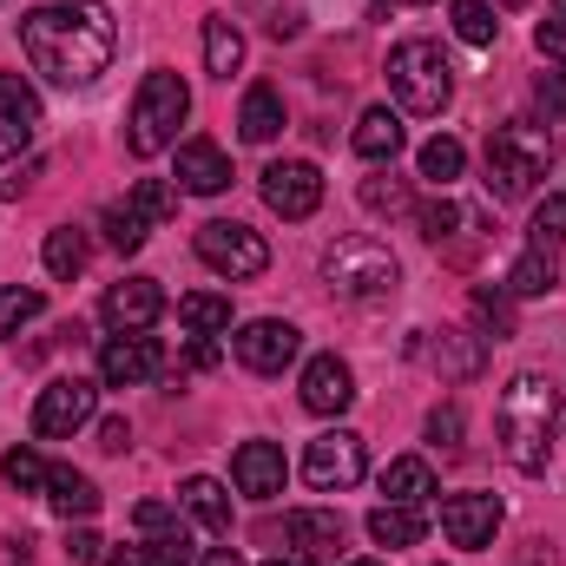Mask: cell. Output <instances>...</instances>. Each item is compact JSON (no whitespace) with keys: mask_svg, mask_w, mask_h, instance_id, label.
I'll list each match as a JSON object with an SVG mask.
<instances>
[{"mask_svg":"<svg viewBox=\"0 0 566 566\" xmlns=\"http://www.w3.org/2000/svg\"><path fill=\"white\" fill-rule=\"evenodd\" d=\"M20 46H27V60H33L40 80L80 93V86H93L113 66L119 20H113L106 0H46V7H33L20 20Z\"/></svg>","mask_w":566,"mask_h":566,"instance_id":"cell-1","label":"cell"},{"mask_svg":"<svg viewBox=\"0 0 566 566\" xmlns=\"http://www.w3.org/2000/svg\"><path fill=\"white\" fill-rule=\"evenodd\" d=\"M554 428H560V389L541 376V369H514L501 402H494V434H501V454L521 468V474H541L554 461Z\"/></svg>","mask_w":566,"mask_h":566,"instance_id":"cell-2","label":"cell"},{"mask_svg":"<svg viewBox=\"0 0 566 566\" xmlns=\"http://www.w3.org/2000/svg\"><path fill=\"white\" fill-rule=\"evenodd\" d=\"M554 171V133L534 119H507L488 139V191L494 198H527L541 178Z\"/></svg>","mask_w":566,"mask_h":566,"instance_id":"cell-3","label":"cell"},{"mask_svg":"<svg viewBox=\"0 0 566 566\" xmlns=\"http://www.w3.org/2000/svg\"><path fill=\"white\" fill-rule=\"evenodd\" d=\"M389 93H396V106L416 113V119L448 113V99H454V66H448L441 40H402V46L389 53Z\"/></svg>","mask_w":566,"mask_h":566,"instance_id":"cell-4","label":"cell"},{"mask_svg":"<svg viewBox=\"0 0 566 566\" xmlns=\"http://www.w3.org/2000/svg\"><path fill=\"white\" fill-rule=\"evenodd\" d=\"M316 271H323V283H329L336 296H349V303L396 296V283H402L396 251H389V244H376V238H336V244L316 258Z\"/></svg>","mask_w":566,"mask_h":566,"instance_id":"cell-5","label":"cell"},{"mask_svg":"<svg viewBox=\"0 0 566 566\" xmlns=\"http://www.w3.org/2000/svg\"><path fill=\"white\" fill-rule=\"evenodd\" d=\"M191 119V86L178 80V73H145L139 80V99H133V158H158V151H171L178 145V126Z\"/></svg>","mask_w":566,"mask_h":566,"instance_id":"cell-6","label":"cell"},{"mask_svg":"<svg viewBox=\"0 0 566 566\" xmlns=\"http://www.w3.org/2000/svg\"><path fill=\"white\" fill-rule=\"evenodd\" d=\"M198 258L218 271V277H231V283H251V277H264L271 271V244L251 231V224H238V218H211V224H198Z\"/></svg>","mask_w":566,"mask_h":566,"instance_id":"cell-7","label":"cell"},{"mask_svg":"<svg viewBox=\"0 0 566 566\" xmlns=\"http://www.w3.org/2000/svg\"><path fill=\"white\" fill-rule=\"evenodd\" d=\"M363 474H369V448H363V434H349V428L316 434L310 454H303V481H310L316 494H343V488H356Z\"/></svg>","mask_w":566,"mask_h":566,"instance_id":"cell-8","label":"cell"},{"mask_svg":"<svg viewBox=\"0 0 566 566\" xmlns=\"http://www.w3.org/2000/svg\"><path fill=\"white\" fill-rule=\"evenodd\" d=\"M93 416H99V389L86 376H53L40 389V402H33V434L40 441H66V434H80Z\"/></svg>","mask_w":566,"mask_h":566,"instance_id":"cell-9","label":"cell"},{"mask_svg":"<svg viewBox=\"0 0 566 566\" xmlns=\"http://www.w3.org/2000/svg\"><path fill=\"white\" fill-rule=\"evenodd\" d=\"M264 205L277 211L283 224L316 218V205H323V171H316L310 158H277V165H264Z\"/></svg>","mask_w":566,"mask_h":566,"instance_id":"cell-10","label":"cell"},{"mask_svg":"<svg viewBox=\"0 0 566 566\" xmlns=\"http://www.w3.org/2000/svg\"><path fill=\"white\" fill-rule=\"evenodd\" d=\"M231 349H238V363H244L251 376H283V369L296 363V349H303V329L283 323V316H258V323H244V329L231 336Z\"/></svg>","mask_w":566,"mask_h":566,"instance_id":"cell-11","label":"cell"},{"mask_svg":"<svg viewBox=\"0 0 566 566\" xmlns=\"http://www.w3.org/2000/svg\"><path fill=\"white\" fill-rule=\"evenodd\" d=\"M441 534H448V547H461V554L494 547V534H501V501H494V494H448V501H441Z\"/></svg>","mask_w":566,"mask_h":566,"instance_id":"cell-12","label":"cell"},{"mask_svg":"<svg viewBox=\"0 0 566 566\" xmlns=\"http://www.w3.org/2000/svg\"><path fill=\"white\" fill-rule=\"evenodd\" d=\"M165 369V349L151 343V336H106L99 343V382L106 389H139V382H151Z\"/></svg>","mask_w":566,"mask_h":566,"instance_id":"cell-13","label":"cell"},{"mask_svg":"<svg viewBox=\"0 0 566 566\" xmlns=\"http://www.w3.org/2000/svg\"><path fill=\"white\" fill-rule=\"evenodd\" d=\"M296 396H303V409H310V416H343V409L356 402V376H349V363H343V356H310V363H303Z\"/></svg>","mask_w":566,"mask_h":566,"instance_id":"cell-14","label":"cell"},{"mask_svg":"<svg viewBox=\"0 0 566 566\" xmlns=\"http://www.w3.org/2000/svg\"><path fill=\"white\" fill-rule=\"evenodd\" d=\"M99 316H106L119 336H139V329H151V323L165 316V290H158V277H126V283L106 290Z\"/></svg>","mask_w":566,"mask_h":566,"instance_id":"cell-15","label":"cell"},{"mask_svg":"<svg viewBox=\"0 0 566 566\" xmlns=\"http://www.w3.org/2000/svg\"><path fill=\"white\" fill-rule=\"evenodd\" d=\"M283 541L296 547V560H303V566H336V547H343V514H329V507H296V514L283 521Z\"/></svg>","mask_w":566,"mask_h":566,"instance_id":"cell-16","label":"cell"},{"mask_svg":"<svg viewBox=\"0 0 566 566\" xmlns=\"http://www.w3.org/2000/svg\"><path fill=\"white\" fill-rule=\"evenodd\" d=\"M231 481H238V494H251V501H277L283 481H290V461H283L277 441H244V448L231 454Z\"/></svg>","mask_w":566,"mask_h":566,"instance_id":"cell-17","label":"cell"},{"mask_svg":"<svg viewBox=\"0 0 566 566\" xmlns=\"http://www.w3.org/2000/svg\"><path fill=\"white\" fill-rule=\"evenodd\" d=\"M231 185V158L218 151L211 139H185L178 145V191H191V198H218Z\"/></svg>","mask_w":566,"mask_h":566,"instance_id":"cell-18","label":"cell"},{"mask_svg":"<svg viewBox=\"0 0 566 566\" xmlns=\"http://www.w3.org/2000/svg\"><path fill=\"white\" fill-rule=\"evenodd\" d=\"M178 507L205 527V534H231V494H224V481H211V474H191L185 488H178Z\"/></svg>","mask_w":566,"mask_h":566,"instance_id":"cell-19","label":"cell"},{"mask_svg":"<svg viewBox=\"0 0 566 566\" xmlns=\"http://www.w3.org/2000/svg\"><path fill=\"white\" fill-rule=\"evenodd\" d=\"M46 507H53L60 521H93V514H99V488H93L80 468H53V474H46Z\"/></svg>","mask_w":566,"mask_h":566,"instance_id":"cell-20","label":"cell"},{"mask_svg":"<svg viewBox=\"0 0 566 566\" xmlns=\"http://www.w3.org/2000/svg\"><path fill=\"white\" fill-rule=\"evenodd\" d=\"M422 534H428L422 507H409V501H382V507H369V541H376V547H416Z\"/></svg>","mask_w":566,"mask_h":566,"instance_id":"cell-21","label":"cell"},{"mask_svg":"<svg viewBox=\"0 0 566 566\" xmlns=\"http://www.w3.org/2000/svg\"><path fill=\"white\" fill-rule=\"evenodd\" d=\"M428 356H434V369L448 376V382H468V376H481V336H468V329H434V343H428Z\"/></svg>","mask_w":566,"mask_h":566,"instance_id":"cell-22","label":"cell"},{"mask_svg":"<svg viewBox=\"0 0 566 566\" xmlns=\"http://www.w3.org/2000/svg\"><path fill=\"white\" fill-rule=\"evenodd\" d=\"M349 145L369 158V165H389L396 151H402V119L389 113V106H369L363 119H356V133H349Z\"/></svg>","mask_w":566,"mask_h":566,"instance_id":"cell-23","label":"cell"},{"mask_svg":"<svg viewBox=\"0 0 566 566\" xmlns=\"http://www.w3.org/2000/svg\"><path fill=\"white\" fill-rule=\"evenodd\" d=\"M238 66H244V33H238L231 13H211L205 20V73L211 80H231Z\"/></svg>","mask_w":566,"mask_h":566,"instance_id":"cell-24","label":"cell"},{"mask_svg":"<svg viewBox=\"0 0 566 566\" xmlns=\"http://www.w3.org/2000/svg\"><path fill=\"white\" fill-rule=\"evenodd\" d=\"M238 133L251 145H271L283 133V93L277 86H251L244 93V106H238Z\"/></svg>","mask_w":566,"mask_h":566,"instance_id":"cell-25","label":"cell"},{"mask_svg":"<svg viewBox=\"0 0 566 566\" xmlns=\"http://www.w3.org/2000/svg\"><path fill=\"white\" fill-rule=\"evenodd\" d=\"M376 481H382V494H389V501H409V507H422L428 494H434V468H428L422 454H396Z\"/></svg>","mask_w":566,"mask_h":566,"instance_id":"cell-26","label":"cell"},{"mask_svg":"<svg viewBox=\"0 0 566 566\" xmlns=\"http://www.w3.org/2000/svg\"><path fill=\"white\" fill-rule=\"evenodd\" d=\"M40 258H46V271H53L60 283H73L80 271H86L93 244H86V231H80V224H53V231H46V251H40Z\"/></svg>","mask_w":566,"mask_h":566,"instance_id":"cell-27","label":"cell"},{"mask_svg":"<svg viewBox=\"0 0 566 566\" xmlns=\"http://www.w3.org/2000/svg\"><path fill=\"white\" fill-rule=\"evenodd\" d=\"M554 283H560V258L527 244V251L514 258V271H507V296H514V303H521V296H547Z\"/></svg>","mask_w":566,"mask_h":566,"instance_id":"cell-28","label":"cell"},{"mask_svg":"<svg viewBox=\"0 0 566 566\" xmlns=\"http://www.w3.org/2000/svg\"><path fill=\"white\" fill-rule=\"evenodd\" d=\"M178 323H185L191 336H224V329H231V296L191 290V296H178Z\"/></svg>","mask_w":566,"mask_h":566,"instance_id":"cell-29","label":"cell"},{"mask_svg":"<svg viewBox=\"0 0 566 566\" xmlns=\"http://www.w3.org/2000/svg\"><path fill=\"white\" fill-rule=\"evenodd\" d=\"M468 310H474V323H481L494 343H507V336H514V296H507V283H501V290H488V283H481V290L468 296Z\"/></svg>","mask_w":566,"mask_h":566,"instance_id":"cell-30","label":"cell"},{"mask_svg":"<svg viewBox=\"0 0 566 566\" xmlns=\"http://www.w3.org/2000/svg\"><path fill=\"white\" fill-rule=\"evenodd\" d=\"M527 244H534V251H554V258H560V244H566V191H547V198L534 205Z\"/></svg>","mask_w":566,"mask_h":566,"instance_id":"cell-31","label":"cell"},{"mask_svg":"<svg viewBox=\"0 0 566 566\" xmlns=\"http://www.w3.org/2000/svg\"><path fill=\"white\" fill-rule=\"evenodd\" d=\"M461 165H468V151H461V139H448V133H441V139H428L422 158H416V171H422L428 185H441V191L461 178Z\"/></svg>","mask_w":566,"mask_h":566,"instance_id":"cell-32","label":"cell"},{"mask_svg":"<svg viewBox=\"0 0 566 566\" xmlns=\"http://www.w3.org/2000/svg\"><path fill=\"white\" fill-rule=\"evenodd\" d=\"M448 20H454V40H468V46H494V33H501V20H494L488 0H454Z\"/></svg>","mask_w":566,"mask_h":566,"instance_id":"cell-33","label":"cell"},{"mask_svg":"<svg viewBox=\"0 0 566 566\" xmlns=\"http://www.w3.org/2000/svg\"><path fill=\"white\" fill-rule=\"evenodd\" d=\"M145 560H151V566H198V541H191V527H185V521L158 527V534H151V547H145Z\"/></svg>","mask_w":566,"mask_h":566,"instance_id":"cell-34","label":"cell"},{"mask_svg":"<svg viewBox=\"0 0 566 566\" xmlns=\"http://www.w3.org/2000/svg\"><path fill=\"white\" fill-rule=\"evenodd\" d=\"M0 474H7V488H13V494H46V474H53V468H46L33 448H7Z\"/></svg>","mask_w":566,"mask_h":566,"instance_id":"cell-35","label":"cell"},{"mask_svg":"<svg viewBox=\"0 0 566 566\" xmlns=\"http://www.w3.org/2000/svg\"><path fill=\"white\" fill-rule=\"evenodd\" d=\"M46 310V296L40 290H20V283H0V336H20L33 316Z\"/></svg>","mask_w":566,"mask_h":566,"instance_id":"cell-36","label":"cell"},{"mask_svg":"<svg viewBox=\"0 0 566 566\" xmlns=\"http://www.w3.org/2000/svg\"><path fill=\"white\" fill-rule=\"evenodd\" d=\"M133 211H139L145 224H165V218H178V191L165 185V178H139L133 185V198H126Z\"/></svg>","mask_w":566,"mask_h":566,"instance_id":"cell-37","label":"cell"},{"mask_svg":"<svg viewBox=\"0 0 566 566\" xmlns=\"http://www.w3.org/2000/svg\"><path fill=\"white\" fill-rule=\"evenodd\" d=\"M99 224H106V244H113V251H139L145 231H151L133 205H106V218H99Z\"/></svg>","mask_w":566,"mask_h":566,"instance_id":"cell-38","label":"cell"},{"mask_svg":"<svg viewBox=\"0 0 566 566\" xmlns=\"http://www.w3.org/2000/svg\"><path fill=\"white\" fill-rule=\"evenodd\" d=\"M363 205H369V211H389V218H402V211H416V205H409V185H402V178H389V171H376V178H363Z\"/></svg>","mask_w":566,"mask_h":566,"instance_id":"cell-39","label":"cell"},{"mask_svg":"<svg viewBox=\"0 0 566 566\" xmlns=\"http://www.w3.org/2000/svg\"><path fill=\"white\" fill-rule=\"evenodd\" d=\"M416 224H422L428 244H441V238L461 231V205H454V198H428V205H416Z\"/></svg>","mask_w":566,"mask_h":566,"instance_id":"cell-40","label":"cell"},{"mask_svg":"<svg viewBox=\"0 0 566 566\" xmlns=\"http://www.w3.org/2000/svg\"><path fill=\"white\" fill-rule=\"evenodd\" d=\"M27 145H33V119H27L20 106H7V99H0V158H20Z\"/></svg>","mask_w":566,"mask_h":566,"instance_id":"cell-41","label":"cell"},{"mask_svg":"<svg viewBox=\"0 0 566 566\" xmlns=\"http://www.w3.org/2000/svg\"><path fill=\"white\" fill-rule=\"evenodd\" d=\"M428 434H434V448L454 461V454H461V409H454V402H441V409L428 416Z\"/></svg>","mask_w":566,"mask_h":566,"instance_id":"cell-42","label":"cell"},{"mask_svg":"<svg viewBox=\"0 0 566 566\" xmlns=\"http://www.w3.org/2000/svg\"><path fill=\"white\" fill-rule=\"evenodd\" d=\"M534 46H541V60H554V66L566 60V7H560V13H547V20L534 27Z\"/></svg>","mask_w":566,"mask_h":566,"instance_id":"cell-43","label":"cell"},{"mask_svg":"<svg viewBox=\"0 0 566 566\" xmlns=\"http://www.w3.org/2000/svg\"><path fill=\"white\" fill-rule=\"evenodd\" d=\"M66 560H73V566H93V560H106V541H99V534H93V527L80 521V527L66 534Z\"/></svg>","mask_w":566,"mask_h":566,"instance_id":"cell-44","label":"cell"},{"mask_svg":"<svg viewBox=\"0 0 566 566\" xmlns=\"http://www.w3.org/2000/svg\"><path fill=\"white\" fill-rule=\"evenodd\" d=\"M0 99H7V106H20V113H27V119L40 126V93H33V86H27L20 73H0Z\"/></svg>","mask_w":566,"mask_h":566,"instance_id":"cell-45","label":"cell"},{"mask_svg":"<svg viewBox=\"0 0 566 566\" xmlns=\"http://www.w3.org/2000/svg\"><path fill=\"white\" fill-rule=\"evenodd\" d=\"M534 99H541L554 119H566V73H541V80H534Z\"/></svg>","mask_w":566,"mask_h":566,"instance_id":"cell-46","label":"cell"},{"mask_svg":"<svg viewBox=\"0 0 566 566\" xmlns=\"http://www.w3.org/2000/svg\"><path fill=\"white\" fill-rule=\"evenodd\" d=\"M171 521H178V507H165V501H139V507H133V527H139V534H158V527H171Z\"/></svg>","mask_w":566,"mask_h":566,"instance_id":"cell-47","label":"cell"},{"mask_svg":"<svg viewBox=\"0 0 566 566\" xmlns=\"http://www.w3.org/2000/svg\"><path fill=\"white\" fill-rule=\"evenodd\" d=\"M99 448H106V454H126V448H133V428H126V416H106V422H99Z\"/></svg>","mask_w":566,"mask_h":566,"instance_id":"cell-48","label":"cell"},{"mask_svg":"<svg viewBox=\"0 0 566 566\" xmlns=\"http://www.w3.org/2000/svg\"><path fill=\"white\" fill-rule=\"evenodd\" d=\"M185 363H191V369H218V343H211V336H198V343L185 349Z\"/></svg>","mask_w":566,"mask_h":566,"instance_id":"cell-49","label":"cell"},{"mask_svg":"<svg viewBox=\"0 0 566 566\" xmlns=\"http://www.w3.org/2000/svg\"><path fill=\"white\" fill-rule=\"evenodd\" d=\"M198 566H244L238 547H211V554H198Z\"/></svg>","mask_w":566,"mask_h":566,"instance_id":"cell-50","label":"cell"},{"mask_svg":"<svg viewBox=\"0 0 566 566\" xmlns=\"http://www.w3.org/2000/svg\"><path fill=\"white\" fill-rule=\"evenodd\" d=\"M106 566H151V560H145L139 547H113V554H106Z\"/></svg>","mask_w":566,"mask_h":566,"instance_id":"cell-51","label":"cell"},{"mask_svg":"<svg viewBox=\"0 0 566 566\" xmlns=\"http://www.w3.org/2000/svg\"><path fill=\"white\" fill-rule=\"evenodd\" d=\"M488 7H527V0H488Z\"/></svg>","mask_w":566,"mask_h":566,"instance_id":"cell-52","label":"cell"},{"mask_svg":"<svg viewBox=\"0 0 566 566\" xmlns=\"http://www.w3.org/2000/svg\"><path fill=\"white\" fill-rule=\"evenodd\" d=\"M343 566H382V560H343Z\"/></svg>","mask_w":566,"mask_h":566,"instance_id":"cell-53","label":"cell"},{"mask_svg":"<svg viewBox=\"0 0 566 566\" xmlns=\"http://www.w3.org/2000/svg\"><path fill=\"white\" fill-rule=\"evenodd\" d=\"M264 566H303V560H264Z\"/></svg>","mask_w":566,"mask_h":566,"instance_id":"cell-54","label":"cell"},{"mask_svg":"<svg viewBox=\"0 0 566 566\" xmlns=\"http://www.w3.org/2000/svg\"><path fill=\"white\" fill-rule=\"evenodd\" d=\"M416 7H428V0H416Z\"/></svg>","mask_w":566,"mask_h":566,"instance_id":"cell-55","label":"cell"}]
</instances>
